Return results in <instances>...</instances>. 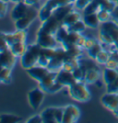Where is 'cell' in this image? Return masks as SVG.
<instances>
[{"label": "cell", "instance_id": "obj_33", "mask_svg": "<svg viewBox=\"0 0 118 123\" xmlns=\"http://www.w3.org/2000/svg\"><path fill=\"white\" fill-rule=\"evenodd\" d=\"M52 14H53V11H52L49 7H47L45 5H43L41 8L39 9L38 18H39V19H40L42 22H43V21H45L46 19H48L52 16Z\"/></svg>", "mask_w": 118, "mask_h": 123}, {"label": "cell", "instance_id": "obj_49", "mask_svg": "<svg viewBox=\"0 0 118 123\" xmlns=\"http://www.w3.org/2000/svg\"><path fill=\"white\" fill-rule=\"evenodd\" d=\"M11 2H13V3H15V4H17V3H19V2H21V1H23V0H10Z\"/></svg>", "mask_w": 118, "mask_h": 123}, {"label": "cell", "instance_id": "obj_19", "mask_svg": "<svg viewBox=\"0 0 118 123\" xmlns=\"http://www.w3.org/2000/svg\"><path fill=\"white\" fill-rule=\"evenodd\" d=\"M56 74L57 72H54V71H50V73L47 74L46 76L43 79H42L39 82V86L41 87L42 89L47 93V91L49 90V88L56 82Z\"/></svg>", "mask_w": 118, "mask_h": 123}, {"label": "cell", "instance_id": "obj_47", "mask_svg": "<svg viewBox=\"0 0 118 123\" xmlns=\"http://www.w3.org/2000/svg\"><path fill=\"white\" fill-rule=\"evenodd\" d=\"M112 19L118 23V6L117 7L114 9V11L113 12V18H112Z\"/></svg>", "mask_w": 118, "mask_h": 123}, {"label": "cell", "instance_id": "obj_6", "mask_svg": "<svg viewBox=\"0 0 118 123\" xmlns=\"http://www.w3.org/2000/svg\"><path fill=\"white\" fill-rule=\"evenodd\" d=\"M67 59V51L63 47H56V52L55 55L53 56L51 61L49 62L47 68L50 71H54V72H58L59 70L62 69V65L64 63V62Z\"/></svg>", "mask_w": 118, "mask_h": 123}, {"label": "cell", "instance_id": "obj_29", "mask_svg": "<svg viewBox=\"0 0 118 123\" xmlns=\"http://www.w3.org/2000/svg\"><path fill=\"white\" fill-rule=\"evenodd\" d=\"M99 5H100V9H105L107 11H110L113 13L114 9L117 7L116 3L113 0H98Z\"/></svg>", "mask_w": 118, "mask_h": 123}, {"label": "cell", "instance_id": "obj_1", "mask_svg": "<svg viewBox=\"0 0 118 123\" xmlns=\"http://www.w3.org/2000/svg\"><path fill=\"white\" fill-rule=\"evenodd\" d=\"M99 41L105 45H114L118 41V23L111 19L101 23L99 27Z\"/></svg>", "mask_w": 118, "mask_h": 123}, {"label": "cell", "instance_id": "obj_34", "mask_svg": "<svg viewBox=\"0 0 118 123\" xmlns=\"http://www.w3.org/2000/svg\"><path fill=\"white\" fill-rule=\"evenodd\" d=\"M68 32H69V31H67V27L61 25V27H60V28L58 29V31H56V33L55 34V36H56V39L57 42L61 44L62 42H63V41L67 39V35H68Z\"/></svg>", "mask_w": 118, "mask_h": 123}, {"label": "cell", "instance_id": "obj_17", "mask_svg": "<svg viewBox=\"0 0 118 123\" xmlns=\"http://www.w3.org/2000/svg\"><path fill=\"white\" fill-rule=\"evenodd\" d=\"M55 52H56V48H42L40 57L38 60V64L47 67L49 62L51 61L53 56L55 55Z\"/></svg>", "mask_w": 118, "mask_h": 123}, {"label": "cell", "instance_id": "obj_9", "mask_svg": "<svg viewBox=\"0 0 118 123\" xmlns=\"http://www.w3.org/2000/svg\"><path fill=\"white\" fill-rule=\"evenodd\" d=\"M80 118V110L75 105H67L64 107L62 123H75Z\"/></svg>", "mask_w": 118, "mask_h": 123}, {"label": "cell", "instance_id": "obj_16", "mask_svg": "<svg viewBox=\"0 0 118 123\" xmlns=\"http://www.w3.org/2000/svg\"><path fill=\"white\" fill-rule=\"evenodd\" d=\"M102 72L100 67H95V68H91L89 69L86 72L85 74V78H84V83H86L87 85H93L99 82L100 78L102 76Z\"/></svg>", "mask_w": 118, "mask_h": 123}, {"label": "cell", "instance_id": "obj_51", "mask_svg": "<svg viewBox=\"0 0 118 123\" xmlns=\"http://www.w3.org/2000/svg\"><path fill=\"white\" fill-rule=\"evenodd\" d=\"M113 1H114V2H115V3H116V5L118 6V0H113Z\"/></svg>", "mask_w": 118, "mask_h": 123}, {"label": "cell", "instance_id": "obj_14", "mask_svg": "<svg viewBox=\"0 0 118 123\" xmlns=\"http://www.w3.org/2000/svg\"><path fill=\"white\" fill-rule=\"evenodd\" d=\"M27 36L28 33L26 30H17L14 32L6 33V39L9 46L17 42H26Z\"/></svg>", "mask_w": 118, "mask_h": 123}, {"label": "cell", "instance_id": "obj_5", "mask_svg": "<svg viewBox=\"0 0 118 123\" xmlns=\"http://www.w3.org/2000/svg\"><path fill=\"white\" fill-rule=\"evenodd\" d=\"M64 108L49 107L42 111V123H62Z\"/></svg>", "mask_w": 118, "mask_h": 123}, {"label": "cell", "instance_id": "obj_37", "mask_svg": "<svg viewBox=\"0 0 118 123\" xmlns=\"http://www.w3.org/2000/svg\"><path fill=\"white\" fill-rule=\"evenodd\" d=\"M72 73H73V75L76 78L77 81L84 82V78H85V74H86V70H85L83 67H81L79 65V66L77 67Z\"/></svg>", "mask_w": 118, "mask_h": 123}, {"label": "cell", "instance_id": "obj_23", "mask_svg": "<svg viewBox=\"0 0 118 123\" xmlns=\"http://www.w3.org/2000/svg\"><path fill=\"white\" fill-rule=\"evenodd\" d=\"M82 19L87 26V28H90V29H99V27L101 25V22L99 20L96 13L83 15Z\"/></svg>", "mask_w": 118, "mask_h": 123}, {"label": "cell", "instance_id": "obj_53", "mask_svg": "<svg viewBox=\"0 0 118 123\" xmlns=\"http://www.w3.org/2000/svg\"><path fill=\"white\" fill-rule=\"evenodd\" d=\"M117 51H118V49H117Z\"/></svg>", "mask_w": 118, "mask_h": 123}, {"label": "cell", "instance_id": "obj_2", "mask_svg": "<svg viewBox=\"0 0 118 123\" xmlns=\"http://www.w3.org/2000/svg\"><path fill=\"white\" fill-rule=\"evenodd\" d=\"M42 47L37 44H30L28 45L27 51L21 58V64L22 68L25 70H28L31 67L35 66L38 64V60L40 57Z\"/></svg>", "mask_w": 118, "mask_h": 123}, {"label": "cell", "instance_id": "obj_44", "mask_svg": "<svg viewBox=\"0 0 118 123\" xmlns=\"http://www.w3.org/2000/svg\"><path fill=\"white\" fill-rule=\"evenodd\" d=\"M63 86H62L61 84H59V83L56 82L53 86H52L50 88H49V90L47 91V93H50V94H54V93H57L58 91H60L62 88H63Z\"/></svg>", "mask_w": 118, "mask_h": 123}, {"label": "cell", "instance_id": "obj_39", "mask_svg": "<svg viewBox=\"0 0 118 123\" xmlns=\"http://www.w3.org/2000/svg\"><path fill=\"white\" fill-rule=\"evenodd\" d=\"M91 1H92V0H75L74 6H75V7L77 8V9L83 10Z\"/></svg>", "mask_w": 118, "mask_h": 123}, {"label": "cell", "instance_id": "obj_24", "mask_svg": "<svg viewBox=\"0 0 118 123\" xmlns=\"http://www.w3.org/2000/svg\"><path fill=\"white\" fill-rule=\"evenodd\" d=\"M28 48V44L26 42H17L9 46L10 51L15 54L18 58H21L22 55L25 53Z\"/></svg>", "mask_w": 118, "mask_h": 123}, {"label": "cell", "instance_id": "obj_40", "mask_svg": "<svg viewBox=\"0 0 118 123\" xmlns=\"http://www.w3.org/2000/svg\"><path fill=\"white\" fill-rule=\"evenodd\" d=\"M98 41H99V39H95L93 37H87V40H86L85 45H84V50L88 51L89 49H90L92 46H94Z\"/></svg>", "mask_w": 118, "mask_h": 123}, {"label": "cell", "instance_id": "obj_3", "mask_svg": "<svg viewBox=\"0 0 118 123\" xmlns=\"http://www.w3.org/2000/svg\"><path fill=\"white\" fill-rule=\"evenodd\" d=\"M68 88V94L72 99L77 102L85 103L90 100L91 94L87 87V84L81 81H77Z\"/></svg>", "mask_w": 118, "mask_h": 123}, {"label": "cell", "instance_id": "obj_12", "mask_svg": "<svg viewBox=\"0 0 118 123\" xmlns=\"http://www.w3.org/2000/svg\"><path fill=\"white\" fill-rule=\"evenodd\" d=\"M56 81L61 84L64 87H69L74 83L77 82L76 78L73 75V73L68 72L66 70H59L56 74Z\"/></svg>", "mask_w": 118, "mask_h": 123}, {"label": "cell", "instance_id": "obj_30", "mask_svg": "<svg viewBox=\"0 0 118 123\" xmlns=\"http://www.w3.org/2000/svg\"><path fill=\"white\" fill-rule=\"evenodd\" d=\"M87 26L84 23L83 19L81 18L80 20L77 21L76 23H74L73 25H71L70 27L67 28V31H72V32H77V33H82L86 31Z\"/></svg>", "mask_w": 118, "mask_h": 123}, {"label": "cell", "instance_id": "obj_28", "mask_svg": "<svg viewBox=\"0 0 118 123\" xmlns=\"http://www.w3.org/2000/svg\"><path fill=\"white\" fill-rule=\"evenodd\" d=\"M111 58V53L110 51L103 49L102 51L98 53V55L96 56V58L94 59V61L97 62L98 64H101V65H105L106 62L109 61V59Z\"/></svg>", "mask_w": 118, "mask_h": 123}, {"label": "cell", "instance_id": "obj_22", "mask_svg": "<svg viewBox=\"0 0 118 123\" xmlns=\"http://www.w3.org/2000/svg\"><path fill=\"white\" fill-rule=\"evenodd\" d=\"M82 18V16L81 14L78 12V11H76V10H73L71 12H69L67 16H66V18L63 19L62 21V25L65 26V27H70L71 25H73L74 23H76L77 21L80 20Z\"/></svg>", "mask_w": 118, "mask_h": 123}, {"label": "cell", "instance_id": "obj_38", "mask_svg": "<svg viewBox=\"0 0 118 123\" xmlns=\"http://www.w3.org/2000/svg\"><path fill=\"white\" fill-rule=\"evenodd\" d=\"M9 49V45L6 39V32L0 31V52Z\"/></svg>", "mask_w": 118, "mask_h": 123}, {"label": "cell", "instance_id": "obj_48", "mask_svg": "<svg viewBox=\"0 0 118 123\" xmlns=\"http://www.w3.org/2000/svg\"><path fill=\"white\" fill-rule=\"evenodd\" d=\"M23 1L28 6H35L39 2V0H23Z\"/></svg>", "mask_w": 118, "mask_h": 123}, {"label": "cell", "instance_id": "obj_26", "mask_svg": "<svg viewBox=\"0 0 118 123\" xmlns=\"http://www.w3.org/2000/svg\"><path fill=\"white\" fill-rule=\"evenodd\" d=\"M78 66H79V58H70L64 62L62 69L68 72H73Z\"/></svg>", "mask_w": 118, "mask_h": 123}, {"label": "cell", "instance_id": "obj_4", "mask_svg": "<svg viewBox=\"0 0 118 123\" xmlns=\"http://www.w3.org/2000/svg\"><path fill=\"white\" fill-rule=\"evenodd\" d=\"M38 12L39 10L34 6H29L25 16L15 20L16 30H27L31 23L37 18Z\"/></svg>", "mask_w": 118, "mask_h": 123}, {"label": "cell", "instance_id": "obj_18", "mask_svg": "<svg viewBox=\"0 0 118 123\" xmlns=\"http://www.w3.org/2000/svg\"><path fill=\"white\" fill-rule=\"evenodd\" d=\"M28 7H29V6L27 5L24 1H21V2L17 3L15 5V6L11 10L10 15L12 19L15 21L17 19L22 18V17H24L27 10H28Z\"/></svg>", "mask_w": 118, "mask_h": 123}, {"label": "cell", "instance_id": "obj_31", "mask_svg": "<svg viewBox=\"0 0 118 123\" xmlns=\"http://www.w3.org/2000/svg\"><path fill=\"white\" fill-rule=\"evenodd\" d=\"M21 121V117L15 114H1L0 123H17Z\"/></svg>", "mask_w": 118, "mask_h": 123}, {"label": "cell", "instance_id": "obj_21", "mask_svg": "<svg viewBox=\"0 0 118 123\" xmlns=\"http://www.w3.org/2000/svg\"><path fill=\"white\" fill-rule=\"evenodd\" d=\"M102 74H103V82L106 86L108 85H110L112 82H113L118 77V70L105 67V69L102 73Z\"/></svg>", "mask_w": 118, "mask_h": 123}, {"label": "cell", "instance_id": "obj_41", "mask_svg": "<svg viewBox=\"0 0 118 123\" xmlns=\"http://www.w3.org/2000/svg\"><path fill=\"white\" fill-rule=\"evenodd\" d=\"M106 91L109 93H117L118 92V77L112 82L110 85L106 86Z\"/></svg>", "mask_w": 118, "mask_h": 123}, {"label": "cell", "instance_id": "obj_35", "mask_svg": "<svg viewBox=\"0 0 118 123\" xmlns=\"http://www.w3.org/2000/svg\"><path fill=\"white\" fill-rule=\"evenodd\" d=\"M103 49V44H102V42H101V41H99L97 43L94 45V46H92L90 49H89V50L87 51L88 56L94 60V59L96 58V56L98 55V53L102 51Z\"/></svg>", "mask_w": 118, "mask_h": 123}, {"label": "cell", "instance_id": "obj_11", "mask_svg": "<svg viewBox=\"0 0 118 123\" xmlns=\"http://www.w3.org/2000/svg\"><path fill=\"white\" fill-rule=\"evenodd\" d=\"M26 71H27V74L30 75L31 78L37 81L38 83L40 82L42 79H43L50 73V70L47 67L42 66V65H39V64L31 67V68L26 70Z\"/></svg>", "mask_w": 118, "mask_h": 123}, {"label": "cell", "instance_id": "obj_25", "mask_svg": "<svg viewBox=\"0 0 118 123\" xmlns=\"http://www.w3.org/2000/svg\"><path fill=\"white\" fill-rule=\"evenodd\" d=\"M74 2H75V0H46L44 5L46 6L47 7H49L52 11H54L59 6L74 4Z\"/></svg>", "mask_w": 118, "mask_h": 123}, {"label": "cell", "instance_id": "obj_32", "mask_svg": "<svg viewBox=\"0 0 118 123\" xmlns=\"http://www.w3.org/2000/svg\"><path fill=\"white\" fill-rule=\"evenodd\" d=\"M99 10H100V5H99L98 0H92L82 11H83V15H87V14L97 13Z\"/></svg>", "mask_w": 118, "mask_h": 123}, {"label": "cell", "instance_id": "obj_46", "mask_svg": "<svg viewBox=\"0 0 118 123\" xmlns=\"http://www.w3.org/2000/svg\"><path fill=\"white\" fill-rule=\"evenodd\" d=\"M86 40H87V37L82 35V34H80V36H79V38L77 39V42H76V45L78 47H80V48H82V49H84V45H85Z\"/></svg>", "mask_w": 118, "mask_h": 123}, {"label": "cell", "instance_id": "obj_10", "mask_svg": "<svg viewBox=\"0 0 118 123\" xmlns=\"http://www.w3.org/2000/svg\"><path fill=\"white\" fill-rule=\"evenodd\" d=\"M101 103L104 108H107L111 112L118 110V92H106L101 98Z\"/></svg>", "mask_w": 118, "mask_h": 123}, {"label": "cell", "instance_id": "obj_43", "mask_svg": "<svg viewBox=\"0 0 118 123\" xmlns=\"http://www.w3.org/2000/svg\"><path fill=\"white\" fill-rule=\"evenodd\" d=\"M27 123H42V118L41 114H36L33 115L26 120Z\"/></svg>", "mask_w": 118, "mask_h": 123}, {"label": "cell", "instance_id": "obj_7", "mask_svg": "<svg viewBox=\"0 0 118 123\" xmlns=\"http://www.w3.org/2000/svg\"><path fill=\"white\" fill-rule=\"evenodd\" d=\"M36 43L39 44L42 48H56L57 44H59L54 34L44 31L41 28H39L37 31Z\"/></svg>", "mask_w": 118, "mask_h": 123}, {"label": "cell", "instance_id": "obj_8", "mask_svg": "<svg viewBox=\"0 0 118 123\" xmlns=\"http://www.w3.org/2000/svg\"><path fill=\"white\" fill-rule=\"evenodd\" d=\"M44 91L41 87L32 88L28 93V103L33 109H38L44 99Z\"/></svg>", "mask_w": 118, "mask_h": 123}, {"label": "cell", "instance_id": "obj_20", "mask_svg": "<svg viewBox=\"0 0 118 123\" xmlns=\"http://www.w3.org/2000/svg\"><path fill=\"white\" fill-rule=\"evenodd\" d=\"M74 6H75L74 4H69V5L59 6V7H57L53 11V15L55 16L60 22H62L63 19L66 18V16L74 9Z\"/></svg>", "mask_w": 118, "mask_h": 123}, {"label": "cell", "instance_id": "obj_42", "mask_svg": "<svg viewBox=\"0 0 118 123\" xmlns=\"http://www.w3.org/2000/svg\"><path fill=\"white\" fill-rule=\"evenodd\" d=\"M7 2L0 0V18H4L7 13Z\"/></svg>", "mask_w": 118, "mask_h": 123}, {"label": "cell", "instance_id": "obj_27", "mask_svg": "<svg viewBox=\"0 0 118 123\" xmlns=\"http://www.w3.org/2000/svg\"><path fill=\"white\" fill-rule=\"evenodd\" d=\"M12 69L10 68H7V67H3L0 70V83L2 84H10L11 80H12Z\"/></svg>", "mask_w": 118, "mask_h": 123}, {"label": "cell", "instance_id": "obj_52", "mask_svg": "<svg viewBox=\"0 0 118 123\" xmlns=\"http://www.w3.org/2000/svg\"><path fill=\"white\" fill-rule=\"evenodd\" d=\"M3 1H6V2H7V3H8V2L10 1V0H3Z\"/></svg>", "mask_w": 118, "mask_h": 123}, {"label": "cell", "instance_id": "obj_50", "mask_svg": "<svg viewBox=\"0 0 118 123\" xmlns=\"http://www.w3.org/2000/svg\"><path fill=\"white\" fill-rule=\"evenodd\" d=\"M113 114L116 117V118H118V110H116V111H114V112H113Z\"/></svg>", "mask_w": 118, "mask_h": 123}, {"label": "cell", "instance_id": "obj_13", "mask_svg": "<svg viewBox=\"0 0 118 123\" xmlns=\"http://www.w3.org/2000/svg\"><path fill=\"white\" fill-rule=\"evenodd\" d=\"M61 25L62 22H60L55 16L52 14V16L48 19L42 22V25L40 28L44 31H47V32L55 35L56 33V31H58V29L61 27Z\"/></svg>", "mask_w": 118, "mask_h": 123}, {"label": "cell", "instance_id": "obj_36", "mask_svg": "<svg viewBox=\"0 0 118 123\" xmlns=\"http://www.w3.org/2000/svg\"><path fill=\"white\" fill-rule=\"evenodd\" d=\"M96 14H97L98 18H99L101 23L111 20L113 18V13H111L110 11L105 10V9H100Z\"/></svg>", "mask_w": 118, "mask_h": 123}, {"label": "cell", "instance_id": "obj_15", "mask_svg": "<svg viewBox=\"0 0 118 123\" xmlns=\"http://www.w3.org/2000/svg\"><path fill=\"white\" fill-rule=\"evenodd\" d=\"M17 58L18 57L10 51V49L0 52V63L3 67L13 69L17 62Z\"/></svg>", "mask_w": 118, "mask_h": 123}, {"label": "cell", "instance_id": "obj_45", "mask_svg": "<svg viewBox=\"0 0 118 123\" xmlns=\"http://www.w3.org/2000/svg\"><path fill=\"white\" fill-rule=\"evenodd\" d=\"M106 68H111V69H117L118 70V63L117 62H115L113 59L110 58L109 61L106 62V64L104 65Z\"/></svg>", "mask_w": 118, "mask_h": 123}]
</instances>
